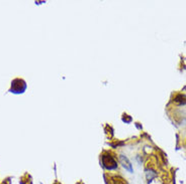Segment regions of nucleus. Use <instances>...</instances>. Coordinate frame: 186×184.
I'll return each instance as SVG.
<instances>
[{"mask_svg":"<svg viewBox=\"0 0 186 184\" xmlns=\"http://www.w3.org/2000/svg\"><path fill=\"white\" fill-rule=\"evenodd\" d=\"M101 164L107 171H114L118 169V163L116 157L110 153H104L101 156Z\"/></svg>","mask_w":186,"mask_h":184,"instance_id":"obj_1","label":"nucleus"},{"mask_svg":"<svg viewBox=\"0 0 186 184\" xmlns=\"http://www.w3.org/2000/svg\"><path fill=\"white\" fill-rule=\"evenodd\" d=\"M118 162H120L121 165L126 169V170L128 173H133V167H132V164L130 161V159H128L126 155L123 154H120L118 155Z\"/></svg>","mask_w":186,"mask_h":184,"instance_id":"obj_2","label":"nucleus"},{"mask_svg":"<svg viewBox=\"0 0 186 184\" xmlns=\"http://www.w3.org/2000/svg\"><path fill=\"white\" fill-rule=\"evenodd\" d=\"M26 89V85L25 81H21L20 85H16L15 81H12V86H11V91L13 93H23L25 90Z\"/></svg>","mask_w":186,"mask_h":184,"instance_id":"obj_3","label":"nucleus"},{"mask_svg":"<svg viewBox=\"0 0 186 184\" xmlns=\"http://www.w3.org/2000/svg\"><path fill=\"white\" fill-rule=\"evenodd\" d=\"M145 173H146L147 180L149 182H151L154 178H156L157 176H158V173H157L155 169H153L152 167H147L145 169Z\"/></svg>","mask_w":186,"mask_h":184,"instance_id":"obj_4","label":"nucleus"},{"mask_svg":"<svg viewBox=\"0 0 186 184\" xmlns=\"http://www.w3.org/2000/svg\"><path fill=\"white\" fill-rule=\"evenodd\" d=\"M110 181L112 184H127L126 179L120 175H112L110 176Z\"/></svg>","mask_w":186,"mask_h":184,"instance_id":"obj_5","label":"nucleus"},{"mask_svg":"<svg viewBox=\"0 0 186 184\" xmlns=\"http://www.w3.org/2000/svg\"><path fill=\"white\" fill-rule=\"evenodd\" d=\"M175 101L179 102V103L182 104V105H185L186 104V96L185 95H178L175 98Z\"/></svg>","mask_w":186,"mask_h":184,"instance_id":"obj_6","label":"nucleus"}]
</instances>
